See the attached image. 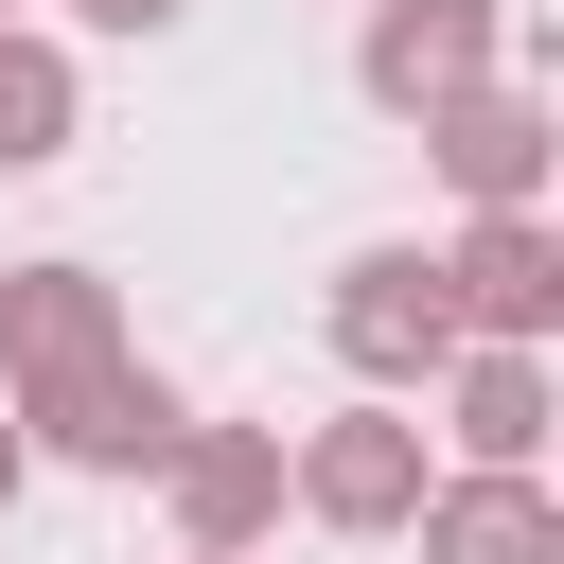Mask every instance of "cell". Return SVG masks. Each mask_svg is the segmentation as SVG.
<instances>
[{"mask_svg":"<svg viewBox=\"0 0 564 564\" xmlns=\"http://www.w3.org/2000/svg\"><path fill=\"white\" fill-rule=\"evenodd\" d=\"M194 564H247V546H194Z\"/></svg>","mask_w":564,"mask_h":564,"instance_id":"13","label":"cell"},{"mask_svg":"<svg viewBox=\"0 0 564 564\" xmlns=\"http://www.w3.org/2000/svg\"><path fill=\"white\" fill-rule=\"evenodd\" d=\"M70 123H88L70 53H53L35 18H0V176H53V159H70Z\"/></svg>","mask_w":564,"mask_h":564,"instance_id":"10","label":"cell"},{"mask_svg":"<svg viewBox=\"0 0 564 564\" xmlns=\"http://www.w3.org/2000/svg\"><path fill=\"white\" fill-rule=\"evenodd\" d=\"M159 494H176V546H264L282 529V423H176Z\"/></svg>","mask_w":564,"mask_h":564,"instance_id":"7","label":"cell"},{"mask_svg":"<svg viewBox=\"0 0 564 564\" xmlns=\"http://www.w3.org/2000/svg\"><path fill=\"white\" fill-rule=\"evenodd\" d=\"M70 18H88V35H176L194 0H70Z\"/></svg>","mask_w":564,"mask_h":564,"instance_id":"11","label":"cell"},{"mask_svg":"<svg viewBox=\"0 0 564 564\" xmlns=\"http://www.w3.org/2000/svg\"><path fill=\"white\" fill-rule=\"evenodd\" d=\"M0 18H18V0H0Z\"/></svg>","mask_w":564,"mask_h":564,"instance_id":"14","label":"cell"},{"mask_svg":"<svg viewBox=\"0 0 564 564\" xmlns=\"http://www.w3.org/2000/svg\"><path fill=\"white\" fill-rule=\"evenodd\" d=\"M423 159H441L476 212H529V194H546V159H564V123H546V88L476 70V88H441V106H423Z\"/></svg>","mask_w":564,"mask_h":564,"instance_id":"5","label":"cell"},{"mask_svg":"<svg viewBox=\"0 0 564 564\" xmlns=\"http://www.w3.org/2000/svg\"><path fill=\"white\" fill-rule=\"evenodd\" d=\"M441 300H458V335H564V229H546V194L529 212H476L458 247H441Z\"/></svg>","mask_w":564,"mask_h":564,"instance_id":"6","label":"cell"},{"mask_svg":"<svg viewBox=\"0 0 564 564\" xmlns=\"http://www.w3.org/2000/svg\"><path fill=\"white\" fill-rule=\"evenodd\" d=\"M423 564H564V511H546V458H458L423 476Z\"/></svg>","mask_w":564,"mask_h":564,"instance_id":"8","label":"cell"},{"mask_svg":"<svg viewBox=\"0 0 564 564\" xmlns=\"http://www.w3.org/2000/svg\"><path fill=\"white\" fill-rule=\"evenodd\" d=\"M282 511L388 546V529L423 511V423H405V388H352L335 423H300V441H282Z\"/></svg>","mask_w":564,"mask_h":564,"instance_id":"2","label":"cell"},{"mask_svg":"<svg viewBox=\"0 0 564 564\" xmlns=\"http://www.w3.org/2000/svg\"><path fill=\"white\" fill-rule=\"evenodd\" d=\"M423 388H441V441L458 458H546V352L529 335H458Z\"/></svg>","mask_w":564,"mask_h":564,"instance_id":"9","label":"cell"},{"mask_svg":"<svg viewBox=\"0 0 564 564\" xmlns=\"http://www.w3.org/2000/svg\"><path fill=\"white\" fill-rule=\"evenodd\" d=\"M0 405H18V441L70 458V476H159V441L194 423V405L141 370L106 264H0Z\"/></svg>","mask_w":564,"mask_h":564,"instance_id":"1","label":"cell"},{"mask_svg":"<svg viewBox=\"0 0 564 564\" xmlns=\"http://www.w3.org/2000/svg\"><path fill=\"white\" fill-rule=\"evenodd\" d=\"M370 35H352V88L388 106V123H423L441 88H476V70H511V0H352Z\"/></svg>","mask_w":564,"mask_h":564,"instance_id":"4","label":"cell"},{"mask_svg":"<svg viewBox=\"0 0 564 564\" xmlns=\"http://www.w3.org/2000/svg\"><path fill=\"white\" fill-rule=\"evenodd\" d=\"M317 335H335V370H352V388H423V370L458 352L441 247H352V264H335V300H317Z\"/></svg>","mask_w":564,"mask_h":564,"instance_id":"3","label":"cell"},{"mask_svg":"<svg viewBox=\"0 0 564 564\" xmlns=\"http://www.w3.org/2000/svg\"><path fill=\"white\" fill-rule=\"evenodd\" d=\"M18 476H35V441H18V405H0V511H18Z\"/></svg>","mask_w":564,"mask_h":564,"instance_id":"12","label":"cell"}]
</instances>
